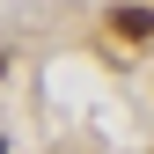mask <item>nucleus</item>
Returning a JSON list of instances; mask_svg holds the SVG:
<instances>
[{
    "label": "nucleus",
    "mask_w": 154,
    "mask_h": 154,
    "mask_svg": "<svg viewBox=\"0 0 154 154\" xmlns=\"http://www.w3.org/2000/svg\"><path fill=\"white\" fill-rule=\"evenodd\" d=\"M110 29H125V37H154V8H110Z\"/></svg>",
    "instance_id": "f257e3e1"
}]
</instances>
